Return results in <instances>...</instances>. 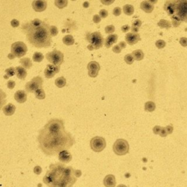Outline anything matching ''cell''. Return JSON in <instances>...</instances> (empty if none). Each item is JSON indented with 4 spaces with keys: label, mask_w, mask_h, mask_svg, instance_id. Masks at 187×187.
I'll return each mask as SVG.
<instances>
[{
    "label": "cell",
    "mask_w": 187,
    "mask_h": 187,
    "mask_svg": "<svg viewBox=\"0 0 187 187\" xmlns=\"http://www.w3.org/2000/svg\"><path fill=\"white\" fill-rule=\"evenodd\" d=\"M67 84V81L65 77H58L55 81V85L58 88H63L65 87Z\"/></svg>",
    "instance_id": "obj_26"
},
{
    "label": "cell",
    "mask_w": 187,
    "mask_h": 187,
    "mask_svg": "<svg viewBox=\"0 0 187 187\" xmlns=\"http://www.w3.org/2000/svg\"><path fill=\"white\" fill-rule=\"evenodd\" d=\"M27 46L23 42H15L11 45V53H13L15 57L21 58L24 57L27 53Z\"/></svg>",
    "instance_id": "obj_9"
},
{
    "label": "cell",
    "mask_w": 187,
    "mask_h": 187,
    "mask_svg": "<svg viewBox=\"0 0 187 187\" xmlns=\"http://www.w3.org/2000/svg\"><path fill=\"white\" fill-rule=\"evenodd\" d=\"M37 141L39 149L48 157L56 156L63 151L69 150L75 143V137L65 129L51 132L44 127L39 130Z\"/></svg>",
    "instance_id": "obj_1"
},
{
    "label": "cell",
    "mask_w": 187,
    "mask_h": 187,
    "mask_svg": "<svg viewBox=\"0 0 187 187\" xmlns=\"http://www.w3.org/2000/svg\"><path fill=\"white\" fill-rule=\"evenodd\" d=\"M161 126H155L153 129V132L155 135H159V132L161 129Z\"/></svg>",
    "instance_id": "obj_45"
},
{
    "label": "cell",
    "mask_w": 187,
    "mask_h": 187,
    "mask_svg": "<svg viewBox=\"0 0 187 187\" xmlns=\"http://www.w3.org/2000/svg\"><path fill=\"white\" fill-rule=\"evenodd\" d=\"M73 157H72L71 153H69L68 151H63L60 152L59 154V160L61 161V163H68L71 161Z\"/></svg>",
    "instance_id": "obj_16"
},
{
    "label": "cell",
    "mask_w": 187,
    "mask_h": 187,
    "mask_svg": "<svg viewBox=\"0 0 187 187\" xmlns=\"http://www.w3.org/2000/svg\"><path fill=\"white\" fill-rule=\"evenodd\" d=\"M62 41H63V43L66 45H72L75 43L74 37L70 34L65 35L62 39Z\"/></svg>",
    "instance_id": "obj_23"
},
{
    "label": "cell",
    "mask_w": 187,
    "mask_h": 187,
    "mask_svg": "<svg viewBox=\"0 0 187 187\" xmlns=\"http://www.w3.org/2000/svg\"><path fill=\"white\" fill-rule=\"evenodd\" d=\"M172 24H173V26H174V27H178V26L180 25L181 22H180V21H177V20L172 19Z\"/></svg>",
    "instance_id": "obj_51"
},
{
    "label": "cell",
    "mask_w": 187,
    "mask_h": 187,
    "mask_svg": "<svg viewBox=\"0 0 187 187\" xmlns=\"http://www.w3.org/2000/svg\"><path fill=\"white\" fill-rule=\"evenodd\" d=\"M165 45H166V42L164 40H157L156 42V46L159 49L165 48Z\"/></svg>",
    "instance_id": "obj_36"
},
{
    "label": "cell",
    "mask_w": 187,
    "mask_h": 187,
    "mask_svg": "<svg viewBox=\"0 0 187 187\" xmlns=\"http://www.w3.org/2000/svg\"><path fill=\"white\" fill-rule=\"evenodd\" d=\"M5 73H6V75L5 76V79H7L8 77H13V76L15 75V68H7V69L5 70Z\"/></svg>",
    "instance_id": "obj_33"
},
{
    "label": "cell",
    "mask_w": 187,
    "mask_h": 187,
    "mask_svg": "<svg viewBox=\"0 0 187 187\" xmlns=\"http://www.w3.org/2000/svg\"><path fill=\"white\" fill-rule=\"evenodd\" d=\"M93 21L95 24H99L101 21V17L100 16V15H94L93 17Z\"/></svg>",
    "instance_id": "obj_44"
},
{
    "label": "cell",
    "mask_w": 187,
    "mask_h": 187,
    "mask_svg": "<svg viewBox=\"0 0 187 187\" xmlns=\"http://www.w3.org/2000/svg\"><path fill=\"white\" fill-rule=\"evenodd\" d=\"M54 4L58 8L63 9L67 6L68 1L67 0H56Z\"/></svg>",
    "instance_id": "obj_28"
},
{
    "label": "cell",
    "mask_w": 187,
    "mask_h": 187,
    "mask_svg": "<svg viewBox=\"0 0 187 187\" xmlns=\"http://www.w3.org/2000/svg\"><path fill=\"white\" fill-rule=\"evenodd\" d=\"M118 45H119V47H120V48H121V49H122V48H126V42H124V41H123V42H120V43L118 44Z\"/></svg>",
    "instance_id": "obj_53"
},
{
    "label": "cell",
    "mask_w": 187,
    "mask_h": 187,
    "mask_svg": "<svg viewBox=\"0 0 187 187\" xmlns=\"http://www.w3.org/2000/svg\"><path fill=\"white\" fill-rule=\"evenodd\" d=\"M60 67L55 66L53 65H48L45 69V76L46 78H52L53 76L59 72Z\"/></svg>",
    "instance_id": "obj_12"
},
{
    "label": "cell",
    "mask_w": 187,
    "mask_h": 187,
    "mask_svg": "<svg viewBox=\"0 0 187 187\" xmlns=\"http://www.w3.org/2000/svg\"><path fill=\"white\" fill-rule=\"evenodd\" d=\"M165 129H166L167 132V135H170L173 133V127L171 125H168L165 127Z\"/></svg>",
    "instance_id": "obj_49"
},
{
    "label": "cell",
    "mask_w": 187,
    "mask_h": 187,
    "mask_svg": "<svg viewBox=\"0 0 187 187\" xmlns=\"http://www.w3.org/2000/svg\"><path fill=\"white\" fill-rule=\"evenodd\" d=\"M7 57H8V58L10 59H13L15 58V56L13 55V53H10V54H9V55L7 56Z\"/></svg>",
    "instance_id": "obj_54"
},
{
    "label": "cell",
    "mask_w": 187,
    "mask_h": 187,
    "mask_svg": "<svg viewBox=\"0 0 187 187\" xmlns=\"http://www.w3.org/2000/svg\"><path fill=\"white\" fill-rule=\"evenodd\" d=\"M19 62L24 69H30L32 67V62L29 58H22L19 60Z\"/></svg>",
    "instance_id": "obj_22"
},
{
    "label": "cell",
    "mask_w": 187,
    "mask_h": 187,
    "mask_svg": "<svg viewBox=\"0 0 187 187\" xmlns=\"http://www.w3.org/2000/svg\"><path fill=\"white\" fill-rule=\"evenodd\" d=\"M132 54L133 56V57H134V59L137 60V61L142 60L144 57V53L141 50H134V51L132 52Z\"/></svg>",
    "instance_id": "obj_25"
},
{
    "label": "cell",
    "mask_w": 187,
    "mask_h": 187,
    "mask_svg": "<svg viewBox=\"0 0 187 187\" xmlns=\"http://www.w3.org/2000/svg\"><path fill=\"white\" fill-rule=\"evenodd\" d=\"M117 187H127V186L125 185H124V184H120V185H118Z\"/></svg>",
    "instance_id": "obj_56"
},
{
    "label": "cell",
    "mask_w": 187,
    "mask_h": 187,
    "mask_svg": "<svg viewBox=\"0 0 187 187\" xmlns=\"http://www.w3.org/2000/svg\"><path fill=\"white\" fill-rule=\"evenodd\" d=\"M87 69L89 70V75L91 77H96L100 72V64L95 61H90L87 65Z\"/></svg>",
    "instance_id": "obj_11"
},
{
    "label": "cell",
    "mask_w": 187,
    "mask_h": 187,
    "mask_svg": "<svg viewBox=\"0 0 187 187\" xmlns=\"http://www.w3.org/2000/svg\"><path fill=\"white\" fill-rule=\"evenodd\" d=\"M103 184L105 187H115L116 185V178L112 174L108 175L104 178Z\"/></svg>",
    "instance_id": "obj_17"
},
{
    "label": "cell",
    "mask_w": 187,
    "mask_h": 187,
    "mask_svg": "<svg viewBox=\"0 0 187 187\" xmlns=\"http://www.w3.org/2000/svg\"><path fill=\"white\" fill-rule=\"evenodd\" d=\"M89 42L91 43L90 45H88L89 50H98L101 47H102L104 42H105V40H104L101 33L99 32H94L91 34L90 37L89 39Z\"/></svg>",
    "instance_id": "obj_5"
},
{
    "label": "cell",
    "mask_w": 187,
    "mask_h": 187,
    "mask_svg": "<svg viewBox=\"0 0 187 187\" xmlns=\"http://www.w3.org/2000/svg\"><path fill=\"white\" fill-rule=\"evenodd\" d=\"M101 2H102V4H105V5H110V4H112L113 2H114V1H113V0H112V1H104V0H101Z\"/></svg>",
    "instance_id": "obj_52"
},
{
    "label": "cell",
    "mask_w": 187,
    "mask_h": 187,
    "mask_svg": "<svg viewBox=\"0 0 187 187\" xmlns=\"http://www.w3.org/2000/svg\"><path fill=\"white\" fill-rule=\"evenodd\" d=\"M32 8L36 12H42L46 9L47 2L46 1H41V0H35L32 2Z\"/></svg>",
    "instance_id": "obj_13"
},
{
    "label": "cell",
    "mask_w": 187,
    "mask_h": 187,
    "mask_svg": "<svg viewBox=\"0 0 187 187\" xmlns=\"http://www.w3.org/2000/svg\"><path fill=\"white\" fill-rule=\"evenodd\" d=\"M125 40H126V42L129 45H135L140 40V37L137 33H128L126 34V37H125Z\"/></svg>",
    "instance_id": "obj_14"
},
{
    "label": "cell",
    "mask_w": 187,
    "mask_h": 187,
    "mask_svg": "<svg viewBox=\"0 0 187 187\" xmlns=\"http://www.w3.org/2000/svg\"><path fill=\"white\" fill-rule=\"evenodd\" d=\"M123 11L127 15H132L134 13V7L131 5H124L123 7Z\"/></svg>",
    "instance_id": "obj_27"
},
{
    "label": "cell",
    "mask_w": 187,
    "mask_h": 187,
    "mask_svg": "<svg viewBox=\"0 0 187 187\" xmlns=\"http://www.w3.org/2000/svg\"><path fill=\"white\" fill-rule=\"evenodd\" d=\"M90 147L91 150L97 153L102 151L106 147V141L102 137L96 136L94 137L90 141Z\"/></svg>",
    "instance_id": "obj_8"
},
{
    "label": "cell",
    "mask_w": 187,
    "mask_h": 187,
    "mask_svg": "<svg viewBox=\"0 0 187 187\" xmlns=\"http://www.w3.org/2000/svg\"><path fill=\"white\" fill-rule=\"evenodd\" d=\"M15 109H16V108L13 104L9 103L4 107L3 112L6 116H12L15 113Z\"/></svg>",
    "instance_id": "obj_21"
},
{
    "label": "cell",
    "mask_w": 187,
    "mask_h": 187,
    "mask_svg": "<svg viewBox=\"0 0 187 187\" xmlns=\"http://www.w3.org/2000/svg\"><path fill=\"white\" fill-rule=\"evenodd\" d=\"M164 8L171 19L187 22V0L167 1Z\"/></svg>",
    "instance_id": "obj_4"
},
{
    "label": "cell",
    "mask_w": 187,
    "mask_h": 187,
    "mask_svg": "<svg viewBox=\"0 0 187 187\" xmlns=\"http://www.w3.org/2000/svg\"><path fill=\"white\" fill-rule=\"evenodd\" d=\"M113 152L118 156H124L129 153V145L124 139H118L113 145Z\"/></svg>",
    "instance_id": "obj_6"
},
{
    "label": "cell",
    "mask_w": 187,
    "mask_h": 187,
    "mask_svg": "<svg viewBox=\"0 0 187 187\" xmlns=\"http://www.w3.org/2000/svg\"><path fill=\"white\" fill-rule=\"evenodd\" d=\"M45 58L47 60L55 66L60 67L64 62V54L61 51L57 50H53V51L46 53Z\"/></svg>",
    "instance_id": "obj_7"
},
{
    "label": "cell",
    "mask_w": 187,
    "mask_h": 187,
    "mask_svg": "<svg viewBox=\"0 0 187 187\" xmlns=\"http://www.w3.org/2000/svg\"><path fill=\"white\" fill-rule=\"evenodd\" d=\"M15 74L18 78L21 80H24L27 75V72L26 69H24L22 66H18L15 68Z\"/></svg>",
    "instance_id": "obj_20"
},
{
    "label": "cell",
    "mask_w": 187,
    "mask_h": 187,
    "mask_svg": "<svg viewBox=\"0 0 187 187\" xmlns=\"http://www.w3.org/2000/svg\"><path fill=\"white\" fill-rule=\"evenodd\" d=\"M140 8L145 12V13H151L153 10V5L150 1H143L140 4Z\"/></svg>",
    "instance_id": "obj_19"
},
{
    "label": "cell",
    "mask_w": 187,
    "mask_h": 187,
    "mask_svg": "<svg viewBox=\"0 0 187 187\" xmlns=\"http://www.w3.org/2000/svg\"><path fill=\"white\" fill-rule=\"evenodd\" d=\"M49 29V25L40 19L25 22L21 26V30L26 35L28 42L37 48L51 46L53 41Z\"/></svg>",
    "instance_id": "obj_3"
},
{
    "label": "cell",
    "mask_w": 187,
    "mask_h": 187,
    "mask_svg": "<svg viewBox=\"0 0 187 187\" xmlns=\"http://www.w3.org/2000/svg\"><path fill=\"white\" fill-rule=\"evenodd\" d=\"M6 97L7 95L5 92H4L0 88V110H2V108L5 106V104H6L7 102Z\"/></svg>",
    "instance_id": "obj_24"
},
{
    "label": "cell",
    "mask_w": 187,
    "mask_h": 187,
    "mask_svg": "<svg viewBox=\"0 0 187 187\" xmlns=\"http://www.w3.org/2000/svg\"><path fill=\"white\" fill-rule=\"evenodd\" d=\"M14 98L18 103H24L27 100V94L25 91L18 90L15 93Z\"/></svg>",
    "instance_id": "obj_15"
},
{
    "label": "cell",
    "mask_w": 187,
    "mask_h": 187,
    "mask_svg": "<svg viewBox=\"0 0 187 187\" xmlns=\"http://www.w3.org/2000/svg\"><path fill=\"white\" fill-rule=\"evenodd\" d=\"M42 83H43V79L40 76H37L25 85V89L29 93L35 92L37 90L42 88Z\"/></svg>",
    "instance_id": "obj_10"
},
{
    "label": "cell",
    "mask_w": 187,
    "mask_h": 187,
    "mask_svg": "<svg viewBox=\"0 0 187 187\" xmlns=\"http://www.w3.org/2000/svg\"><path fill=\"white\" fill-rule=\"evenodd\" d=\"M158 26L161 28H165V29H169L170 28L171 24L168 21L165 19H161L160 20L159 22L158 23Z\"/></svg>",
    "instance_id": "obj_32"
},
{
    "label": "cell",
    "mask_w": 187,
    "mask_h": 187,
    "mask_svg": "<svg viewBox=\"0 0 187 187\" xmlns=\"http://www.w3.org/2000/svg\"><path fill=\"white\" fill-rule=\"evenodd\" d=\"M49 31H50V35H51V37H55L59 33L58 29H57V26H50Z\"/></svg>",
    "instance_id": "obj_35"
},
{
    "label": "cell",
    "mask_w": 187,
    "mask_h": 187,
    "mask_svg": "<svg viewBox=\"0 0 187 187\" xmlns=\"http://www.w3.org/2000/svg\"><path fill=\"white\" fill-rule=\"evenodd\" d=\"M34 173H35L36 175H40L41 173H42V168H41L40 166H35L34 167Z\"/></svg>",
    "instance_id": "obj_43"
},
{
    "label": "cell",
    "mask_w": 187,
    "mask_h": 187,
    "mask_svg": "<svg viewBox=\"0 0 187 187\" xmlns=\"http://www.w3.org/2000/svg\"><path fill=\"white\" fill-rule=\"evenodd\" d=\"M134 57L132 56V54H126L125 57H124V61L128 65H132L134 61Z\"/></svg>",
    "instance_id": "obj_34"
},
{
    "label": "cell",
    "mask_w": 187,
    "mask_h": 187,
    "mask_svg": "<svg viewBox=\"0 0 187 187\" xmlns=\"http://www.w3.org/2000/svg\"><path fill=\"white\" fill-rule=\"evenodd\" d=\"M180 44H181L183 47H186L187 38H186V37H182V38H181V40H180Z\"/></svg>",
    "instance_id": "obj_47"
},
{
    "label": "cell",
    "mask_w": 187,
    "mask_h": 187,
    "mask_svg": "<svg viewBox=\"0 0 187 187\" xmlns=\"http://www.w3.org/2000/svg\"><path fill=\"white\" fill-rule=\"evenodd\" d=\"M108 15V12L106 10H105V9H102V10H101L100 11V16L101 17V18H107Z\"/></svg>",
    "instance_id": "obj_40"
},
{
    "label": "cell",
    "mask_w": 187,
    "mask_h": 187,
    "mask_svg": "<svg viewBox=\"0 0 187 187\" xmlns=\"http://www.w3.org/2000/svg\"><path fill=\"white\" fill-rule=\"evenodd\" d=\"M156 108V105L153 102L149 101L145 104V110L148 112H153Z\"/></svg>",
    "instance_id": "obj_29"
},
{
    "label": "cell",
    "mask_w": 187,
    "mask_h": 187,
    "mask_svg": "<svg viewBox=\"0 0 187 187\" xmlns=\"http://www.w3.org/2000/svg\"><path fill=\"white\" fill-rule=\"evenodd\" d=\"M129 29H130V27H129V25H124L121 27V31H122L123 32H127Z\"/></svg>",
    "instance_id": "obj_50"
},
{
    "label": "cell",
    "mask_w": 187,
    "mask_h": 187,
    "mask_svg": "<svg viewBox=\"0 0 187 187\" xmlns=\"http://www.w3.org/2000/svg\"><path fill=\"white\" fill-rule=\"evenodd\" d=\"M89 3L88 2H84V3H83L84 7H89Z\"/></svg>",
    "instance_id": "obj_55"
},
{
    "label": "cell",
    "mask_w": 187,
    "mask_h": 187,
    "mask_svg": "<svg viewBox=\"0 0 187 187\" xmlns=\"http://www.w3.org/2000/svg\"><path fill=\"white\" fill-rule=\"evenodd\" d=\"M159 135L162 137H165L167 135V132L166 129H165V127L161 128V131H160L159 132Z\"/></svg>",
    "instance_id": "obj_46"
},
{
    "label": "cell",
    "mask_w": 187,
    "mask_h": 187,
    "mask_svg": "<svg viewBox=\"0 0 187 187\" xmlns=\"http://www.w3.org/2000/svg\"><path fill=\"white\" fill-rule=\"evenodd\" d=\"M113 51L116 53H121V48L119 47V45H116L113 48Z\"/></svg>",
    "instance_id": "obj_48"
},
{
    "label": "cell",
    "mask_w": 187,
    "mask_h": 187,
    "mask_svg": "<svg viewBox=\"0 0 187 187\" xmlns=\"http://www.w3.org/2000/svg\"><path fill=\"white\" fill-rule=\"evenodd\" d=\"M117 40H118V35L117 34H110V35H108V37H106L105 40V45L107 48H109L114 43H116L117 42Z\"/></svg>",
    "instance_id": "obj_18"
},
{
    "label": "cell",
    "mask_w": 187,
    "mask_h": 187,
    "mask_svg": "<svg viewBox=\"0 0 187 187\" xmlns=\"http://www.w3.org/2000/svg\"><path fill=\"white\" fill-rule=\"evenodd\" d=\"M81 174V170L66 166L64 163L50 164L43 178V183L48 187H73Z\"/></svg>",
    "instance_id": "obj_2"
},
{
    "label": "cell",
    "mask_w": 187,
    "mask_h": 187,
    "mask_svg": "<svg viewBox=\"0 0 187 187\" xmlns=\"http://www.w3.org/2000/svg\"><path fill=\"white\" fill-rule=\"evenodd\" d=\"M34 94H35L36 98L38 99V100H44L45 98V92L42 88L34 92Z\"/></svg>",
    "instance_id": "obj_30"
},
{
    "label": "cell",
    "mask_w": 187,
    "mask_h": 187,
    "mask_svg": "<svg viewBox=\"0 0 187 187\" xmlns=\"http://www.w3.org/2000/svg\"><path fill=\"white\" fill-rule=\"evenodd\" d=\"M113 13L116 16H118V15H120L121 14V9L119 7H115L113 9Z\"/></svg>",
    "instance_id": "obj_38"
},
{
    "label": "cell",
    "mask_w": 187,
    "mask_h": 187,
    "mask_svg": "<svg viewBox=\"0 0 187 187\" xmlns=\"http://www.w3.org/2000/svg\"><path fill=\"white\" fill-rule=\"evenodd\" d=\"M141 24H142V22H141V21H140V20H139V19H137V20H135L134 22H133L132 27L139 29V28H140V26H141Z\"/></svg>",
    "instance_id": "obj_39"
},
{
    "label": "cell",
    "mask_w": 187,
    "mask_h": 187,
    "mask_svg": "<svg viewBox=\"0 0 187 187\" xmlns=\"http://www.w3.org/2000/svg\"><path fill=\"white\" fill-rule=\"evenodd\" d=\"M10 24H11V26H13V28H16L18 27V26H19L20 22L18 21V20L13 19L11 21V22H10Z\"/></svg>",
    "instance_id": "obj_41"
},
{
    "label": "cell",
    "mask_w": 187,
    "mask_h": 187,
    "mask_svg": "<svg viewBox=\"0 0 187 187\" xmlns=\"http://www.w3.org/2000/svg\"><path fill=\"white\" fill-rule=\"evenodd\" d=\"M105 33L107 34H112L113 32H114L115 31V26L113 25H109L107 26L105 29Z\"/></svg>",
    "instance_id": "obj_37"
},
{
    "label": "cell",
    "mask_w": 187,
    "mask_h": 187,
    "mask_svg": "<svg viewBox=\"0 0 187 187\" xmlns=\"http://www.w3.org/2000/svg\"><path fill=\"white\" fill-rule=\"evenodd\" d=\"M44 56L42 55V53H40V52H35L33 55L32 59L33 61H35V62H40L43 60Z\"/></svg>",
    "instance_id": "obj_31"
},
{
    "label": "cell",
    "mask_w": 187,
    "mask_h": 187,
    "mask_svg": "<svg viewBox=\"0 0 187 187\" xmlns=\"http://www.w3.org/2000/svg\"><path fill=\"white\" fill-rule=\"evenodd\" d=\"M7 88L10 89H13V88L15 87V82L12 80H10V81H7Z\"/></svg>",
    "instance_id": "obj_42"
}]
</instances>
